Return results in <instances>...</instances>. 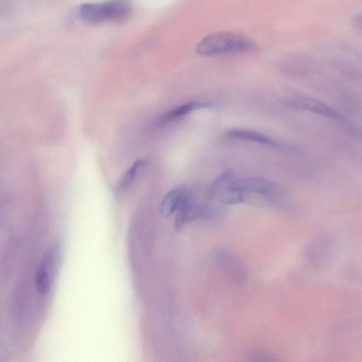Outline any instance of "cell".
<instances>
[{
	"label": "cell",
	"instance_id": "2",
	"mask_svg": "<svg viewBox=\"0 0 362 362\" xmlns=\"http://www.w3.org/2000/svg\"><path fill=\"white\" fill-rule=\"evenodd\" d=\"M131 12L132 5L127 0H109L100 4L87 3L82 4L79 8L80 17L89 23L122 21Z\"/></svg>",
	"mask_w": 362,
	"mask_h": 362
},
{
	"label": "cell",
	"instance_id": "5",
	"mask_svg": "<svg viewBox=\"0 0 362 362\" xmlns=\"http://www.w3.org/2000/svg\"><path fill=\"white\" fill-rule=\"evenodd\" d=\"M226 137L252 141L275 149L284 150L288 148L285 144L272 137L252 130L233 129L226 133Z\"/></svg>",
	"mask_w": 362,
	"mask_h": 362
},
{
	"label": "cell",
	"instance_id": "7",
	"mask_svg": "<svg viewBox=\"0 0 362 362\" xmlns=\"http://www.w3.org/2000/svg\"><path fill=\"white\" fill-rule=\"evenodd\" d=\"M211 103L208 102L191 101L176 107L165 113L159 118V123L168 124L176 121L189 113L202 108L210 107Z\"/></svg>",
	"mask_w": 362,
	"mask_h": 362
},
{
	"label": "cell",
	"instance_id": "8",
	"mask_svg": "<svg viewBox=\"0 0 362 362\" xmlns=\"http://www.w3.org/2000/svg\"><path fill=\"white\" fill-rule=\"evenodd\" d=\"M145 163L144 160L139 159L132 165L121 178L118 185L119 190H126L132 185L138 174L145 165Z\"/></svg>",
	"mask_w": 362,
	"mask_h": 362
},
{
	"label": "cell",
	"instance_id": "3",
	"mask_svg": "<svg viewBox=\"0 0 362 362\" xmlns=\"http://www.w3.org/2000/svg\"><path fill=\"white\" fill-rule=\"evenodd\" d=\"M231 186L241 195L243 203L267 205L276 194V186L267 179L252 177L234 179Z\"/></svg>",
	"mask_w": 362,
	"mask_h": 362
},
{
	"label": "cell",
	"instance_id": "1",
	"mask_svg": "<svg viewBox=\"0 0 362 362\" xmlns=\"http://www.w3.org/2000/svg\"><path fill=\"white\" fill-rule=\"evenodd\" d=\"M256 48L255 42L243 35L220 31L203 37L197 44L196 52L203 57H216L247 52Z\"/></svg>",
	"mask_w": 362,
	"mask_h": 362
},
{
	"label": "cell",
	"instance_id": "6",
	"mask_svg": "<svg viewBox=\"0 0 362 362\" xmlns=\"http://www.w3.org/2000/svg\"><path fill=\"white\" fill-rule=\"evenodd\" d=\"M188 191L183 186H178L169 191L163 197L160 205V212L163 217L168 218L175 213Z\"/></svg>",
	"mask_w": 362,
	"mask_h": 362
},
{
	"label": "cell",
	"instance_id": "4",
	"mask_svg": "<svg viewBox=\"0 0 362 362\" xmlns=\"http://www.w3.org/2000/svg\"><path fill=\"white\" fill-rule=\"evenodd\" d=\"M283 103L291 109L309 111L339 122L346 121L345 118L336 110L317 99L310 97L296 96L285 100Z\"/></svg>",
	"mask_w": 362,
	"mask_h": 362
}]
</instances>
